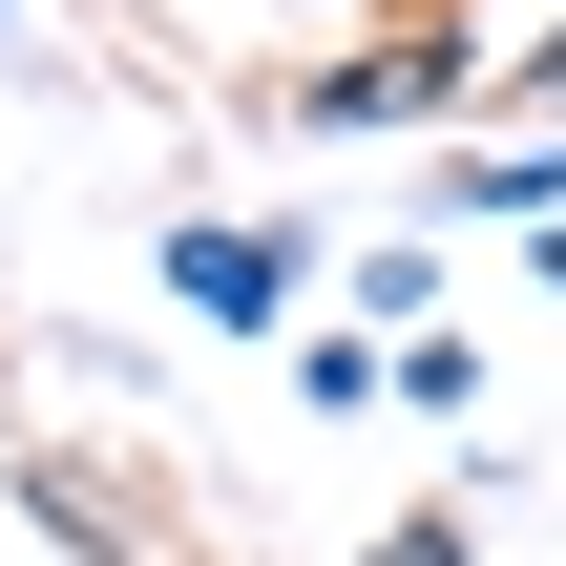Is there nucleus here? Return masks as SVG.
Returning <instances> with one entry per match:
<instances>
[{
    "label": "nucleus",
    "mask_w": 566,
    "mask_h": 566,
    "mask_svg": "<svg viewBox=\"0 0 566 566\" xmlns=\"http://www.w3.org/2000/svg\"><path fill=\"white\" fill-rule=\"evenodd\" d=\"M378 566H462V546H441V525H420V546H378Z\"/></svg>",
    "instance_id": "nucleus-1"
}]
</instances>
